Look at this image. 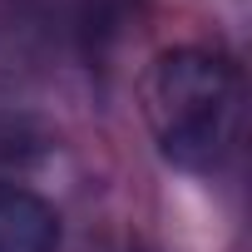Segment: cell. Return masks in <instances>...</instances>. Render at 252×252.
<instances>
[{
	"instance_id": "cell-1",
	"label": "cell",
	"mask_w": 252,
	"mask_h": 252,
	"mask_svg": "<svg viewBox=\"0 0 252 252\" xmlns=\"http://www.w3.org/2000/svg\"><path fill=\"white\" fill-rule=\"evenodd\" d=\"M144 114L168 163L213 173L227 163L242 134V79L222 55L168 50L144 79Z\"/></svg>"
},
{
	"instance_id": "cell-2",
	"label": "cell",
	"mask_w": 252,
	"mask_h": 252,
	"mask_svg": "<svg viewBox=\"0 0 252 252\" xmlns=\"http://www.w3.org/2000/svg\"><path fill=\"white\" fill-rule=\"evenodd\" d=\"M60 222L50 203H40L15 183H0V252H50Z\"/></svg>"
}]
</instances>
